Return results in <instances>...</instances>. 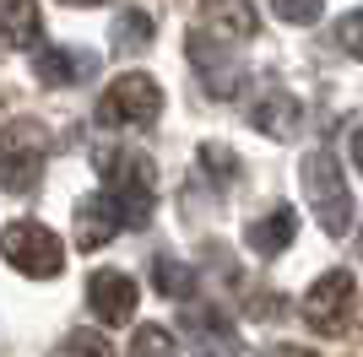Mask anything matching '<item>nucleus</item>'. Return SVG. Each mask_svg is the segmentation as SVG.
I'll use <instances>...</instances> for the list:
<instances>
[{
	"label": "nucleus",
	"mask_w": 363,
	"mask_h": 357,
	"mask_svg": "<svg viewBox=\"0 0 363 357\" xmlns=\"http://www.w3.org/2000/svg\"><path fill=\"white\" fill-rule=\"evenodd\" d=\"M303 195H309V206H315L320 227L331 238H342L352 227V195H347V178L336 168V152H309L303 157Z\"/></svg>",
	"instance_id": "nucleus-1"
},
{
	"label": "nucleus",
	"mask_w": 363,
	"mask_h": 357,
	"mask_svg": "<svg viewBox=\"0 0 363 357\" xmlns=\"http://www.w3.org/2000/svg\"><path fill=\"white\" fill-rule=\"evenodd\" d=\"M0 254H6L22 276H33V282H49V276L65 271V244L49 233L44 222H28V217L0 233Z\"/></svg>",
	"instance_id": "nucleus-2"
},
{
	"label": "nucleus",
	"mask_w": 363,
	"mask_h": 357,
	"mask_svg": "<svg viewBox=\"0 0 363 357\" xmlns=\"http://www.w3.org/2000/svg\"><path fill=\"white\" fill-rule=\"evenodd\" d=\"M163 114V87L152 81V76H114L98 98V125L108 130H125V125H152V119Z\"/></svg>",
	"instance_id": "nucleus-3"
},
{
	"label": "nucleus",
	"mask_w": 363,
	"mask_h": 357,
	"mask_svg": "<svg viewBox=\"0 0 363 357\" xmlns=\"http://www.w3.org/2000/svg\"><path fill=\"white\" fill-rule=\"evenodd\" d=\"M352 298H358V282H352V271H325L309 298H303V319L315 336H342L347 330V314H352Z\"/></svg>",
	"instance_id": "nucleus-4"
},
{
	"label": "nucleus",
	"mask_w": 363,
	"mask_h": 357,
	"mask_svg": "<svg viewBox=\"0 0 363 357\" xmlns=\"http://www.w3.org/2000/svg\"><path fill=\"white\" fill-rule=\"evenodd\" d=\"M44 174V130H28V125H16L11 141L0 147V190L11 195H28Z\"/></svg>",
	"instance_id": "nucleus-5"
},
{
	"label": "nucleus",
	"mask_w": 363,
	"mask_h": 357,
	"mask_svg": "<svg viewBox=\"0 0 363 357\" xmlns=\"http://www.w3.org/2000/svg\"><path fill=\"white\" fill-rule=\"evenodd\" d=\"M125 227H136L130 211H125L108 190H98V195H87V200L76 206V249H98V244H108V238L125 233Z\"/></svg>",
	"instance_id": "nucleus-6"
},
{
	"label": "nucleus",
	"mask_w": 363,
	"mask_h": 357,
	"mask_svg": "<svg viewBox=\"0 0 363 357\" xmlns=\"http://www.w3.org/2000/svg\"><path fill=\"white\" fill-rule=\"evenodd\" d=\"M136 282L125 276V271H92L87 276V303L92 314L104 319V325H125L130 314H136Z\"/></svg>",
	"instance_id": "nucleus-7"
},
{
	"label": "nucleus",
	"mask_w": 363,
	"mask_h": 357,
	"mask_svg": "<svg viewBox=\"0 0 363 357\" xmlns=\"http://www.w3.org/2000/svg\"><path fill=\"white\" fill-rule=\"evenodd\" d=\"M184 330L196 336V357H239V330H233V319H228L223 309H212V303H201V309L184 314Z\"/></svg>",
	"instance_id": "nucleus-8"
},
{
	"label": "nucleus",
	"mask_w": 363,
	"mask_h": 357,
	"mask_svg": "<svg viewBox=\"0 0 363 357\" xmlns=\"http://www.w3.org/2000/svg\"><path fill=\"white\" fill-rule=\"evenodd\" d=\"M33 71L49 87H76V76L92 71V55H71V49H38L33 55Z\"/></svg>",
	"instance_id": "nucleus-9"
},
{
	"label": "nucleus",
	"mask_w": 363,
	"mask_h": 357,
	"mask_svg": "<svg viewBox=\"0 0 363 357\" xmlns=\"http://www.w3.org/2000/svg\"><path fill=\"white\" fill-rule=\"evenodd\" d=\"M293 233H298V217L282 206V211H272V217H260V222L244 227V244H250L255 254H277V249L293 244Z\"/></svg>",
	"instance_id": "nucleus-10"
},
{
	"label": "nucleus",
	"mask_w": 363,
	"mask_h": 357,
	"mask_svg": "<svg viewBox=\"0 0 363 357\" xmlns=\"http://www.w3.org/2000/svg\"><path fill=\"white\" fill-rule=\"evenodd\" d=\"M152 33H157L152 11H141V6L114 11V49H120V55H141V49L152 44Z\"/></svg>",
	"instance_id": "nucleus-11"
},
{
	"label": "nucleus",
	"mask_w": 363,
	"mask_h": 357,
	"mask_svg": "<svg viewBox=\"0 0 363 357\" xmlns=\"http://www.w3.org/2000/svg\"><path fill=\"white\" fill-rule=\"evenodd\" d=\"M255 125H260L266 135H293V130H298V103H293L288 92L272 87V92L255 103Z\"/></svg>",
	"instance_id": "nucleus-12"
},
{
	"label": "nucleus",
	"mask_w": 363,
	"mask_h": 357,
	"mask_svg": "<svg viewBox=\"0 0 363 357\" xmlns=\"http://www.w3.org/2000/svg\"><path fill=\"white\" fill-rule=\"evenodd\" d=\"M152 282H157L163 298H190V293H196V271L179 266L174 254H157V260H152Z\"/></svg>",
	"instance_id": "nucleus-13"
},
{
	"label": "nucleus",
	"mask_w": 363,
	"mask_h": 357,
	"mask_svg": "<svg viewBox=\"0 0 363 357\" xmlns=\"http://www.w3.org/2000/svg\"><path fill=\"white\" fill-rule=\"evenodd\" d=\"M196 168L212 178V184H233V178H239V157H233L228 147H217V141H206V147H201Z\"/></svg>",
	"instance_id": "nucleus-14"
},
{
	"label": "nucleus",
	"mask_w": 363,
	"mask_h": 357,
	"mask_svg": "<svg viewBox=\"0 0 363 357\" xmlns=\"http://www.w3.org/2000/svg\"><path fill=\"white\" fill-rule=\"evenodd\" d=\"M174 352H179V341L168 325H141L136 341H130V357H174Z\"/></svg>",
	"instance_id": "nucleus-15"
},
{
	"label": "nucleus",
	"mask_w": 363,
	"mask_h": 357,
	"mask_svg": "<svg viewBox=\"0 0 363 357\" xmlns=\"http://www.w3.org/2000/svg\"><path fill=\"white\" fill-rule=\"evenodd\" d=\"M65 357H114V341L104 330H71L65 336Z\"/></svg>",
	"instance_id": "nucleus-16"
},
{
	"label": "nucleus",
	"mask_w": 363,
	"mask_h": 357,
	"mask_svg": "<svg viewBox=\"0 0 363 357\" xmlns=\"http://www.w3.org/2000/svg\"><path fill=\"white\" fill-rule=\"evenodd\" d=\"M336 44L347 49L352 60H363V6H358V11H347L342 22H336Z\"/></svg>",
	"instance_id": "nucleus-17"
},
{
	"label": "nucleus",
	"mask_w": 363,
	"mask_h": 357,
	"mask_svg": "<svg viewBox=\"0 0 363 357\" xmlns=\"http://www.w3.org/2000/svg\"><path fill=\"white\" fill-rule=\"evenodd\" d=\"M277 16H282V22H320V6H277Z\"/></svg>",
	"instance_id": "nucleus-18"
},
{
	"label": "nucleus",
	"mask_w": 363,
	"mask_h": 357,
	"mask_svg": "<svg viewBox=\"0 0 363 357\" xmlns=\"http://www.w3.org/2000/svg\"><path fill=\"white\" fill-rule=\"evenodd\" d=\"M352 163H358V174H363V125L352 130Z\"/></svg>",
	"instance_id": "nucleus-19"
}]
</instances>
